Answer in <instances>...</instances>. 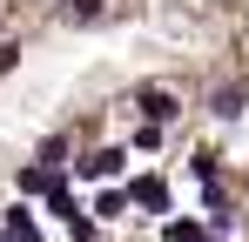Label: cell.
Wrapping results in <instances>:
<instances>
[{"mask_svg":"<svg viewBox=\"0 0 249 242\" xmlns=\"http://www.w3.org/2000/svg\"><path fill=\"white\" fill-rule=\"evenodd\" d=\"M142 108H148V121H175V94L168 87H142Z\"/></svg>","mask_w":249,"mask_h":242,"instance_id":"6da1fadb","label":"cell"},{"mask_svg":"<svg viewBox=\"0 0 249 242\" xmlns=\"http://www.w3.org/2000/svg\"><path fill=\"white\" fill-rule=\"evenodd\" d=\"M81 175L108 182V175H122V155H115V148H101V155H88V161H81Z\"/></svg>","mask_w":249,"mask_h":242,"instance_id":"7a4b0ae2","label":"cell"},{"mask_svg":"<svg viewBox=\"0 0 249 242\" xmlns=\"http://www.w3.org/2000/svg\"><path fill=\"white\" fill-rule=\"evenodd\" d=\"M128 195L142 202V208H162V202H168V189H162V182H155V175H142V182H135Z\"/></svg>","mask_w":249,"mask_h":242,"instance_id":"3957f363","label":"cell"},{"mask_svg":"<svg viewBox=\"0 0 249 242\" xmlns=\"http://www.w3.org/2000/svg\"><path fill=\"white\" fill-rule=\"evenodd\" d=\"M7 229H14L20 242H41V229H34V215H27V208H14V215H7Z\"/></svg>","mask_w":249,"mask_h":242,"instance_id":"277c9868","label":"cell"},{"mask_svg":"<svg viewBox=\"0 0 249 242\" xmlns=\"http://www.w3.org/2000/svg\"><path fill=\"white\" fill-rule=\"evenodd\" d=\"M162 236H168V242H209V236H202V229H196V222H168Z\"/></svg>","mask_w":249,"mask_h":242,"instance_id":"5b68a950","label":"cell"},{"mask_svg":"<svg viewBox=\"0 0 249 242\" xmlns=\"http://www.w3.org/2000/svg\"><path fill=\"white\" fill-rule=\"evenodd\" d=\"M101 14V0H74V20H94Z\"/></svg>","mask_w":249,"mask_h":242,"instance_id":"8992f818","label":"cell"}]
</instances>
